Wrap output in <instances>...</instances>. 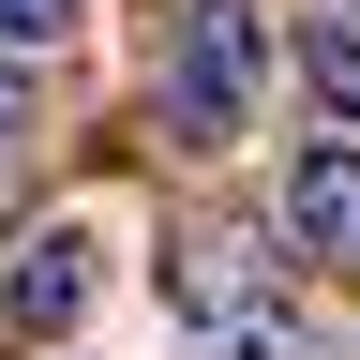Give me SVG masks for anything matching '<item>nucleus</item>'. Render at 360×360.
Here are the masks:
<instances>
[{
	"label": "nucleus",
	"instance_id": "obj_1",
	"mask_svg": "<svg viewBox=\"0 0 360 360\" xmlns=\"http://www.w3.org/2000/svg\"><path fill=\"white\" fill-rule=\"evenodd\" d=\"M255 105H270V15L255 0H180V30H165V135L225 150V135H255Z\"/></svg>",
	"mask_w": 360,
	"mask_h": 360
},
{
	"label": "nucleus",
	"instance_id": "obj_2",
	"mask_svg": "<svg viewBox=\"0 0 360 360\" xmlns=\"http://www.w3.org/2000/svg\"><path fill=\"white\" fill-rule=\"evenodd\" d=\"M105 300V225H75V210H45L15 255H0V330H30V345H60L75 315Z\"/></svg>",
	"mask_w": 360,
	"mask_h": 360
},
{
	"label": "nucleus",
	"instance_id": "obj_3",
	"mask_svg": "<svg viewBox=\"0 0 360 360\" xmlns=\"http://www.w3.org/2000/svg\"><path fill=\"white\" fill-rule=\"evenodd\" d=\"M285 240L300 255H360V135H315L285 165Z\"/></svg>",
	"mask_w": 360,
	"mask_h": 360
},
{
	"label": "nucleus",
	"instance_id": "obj_4",
	"mask_svg": "<svg viewBox=\"0 0 360 360\" xmlns=\"http://www.w3.org/2000/svg\"><path fill=\"white\" fill-rule=\"evenodd\" d=\"M180 300H195L210 330H225V315H270L285 285H270V255L240 240V225H225V240H195V255H180Z\"/></svg>",
	"mask_w": 360,
	"mask_h": 360
},
{
	"label": "nucleus",
	"instance_id": "obj_5",
	"mask_svg": "<svg viewBox=\"0 0 360 360\" xmlns=\"http://www.w3.org/2000/svg\"><path fill=\"white\" fill-rule=\"evenodd\" d=\"M210 360H345V345L315 330L300 300H270V315H225V330H210Z\"/></svg>",
	"mask_w": 360,
	"mask_h": 360
},
{
	"label": "nucleus",
	"instance_id": "obj_6",
	"mask_svg": "<svg viewBox=\"0 0 360 360\" xmlns=\"http://www.w3.org/2000/svg\"><path fill=\"white\" fill-rule=\"evenodd\" d=\"M315 90H330V135H360V15L345 0L315 15Z\"/></svg>",
	"mask_w": 360,
	"mask_h": 360
},
{
	"label": "nucleus",
	"instance_id": "obj_7",
	"mask_svg": "<svg viewBox=\"0 0 360 360\" xmlns=\"http://www.w3.org/2000/svg\"><path fill=\"white\" fill-rule=\"evenodd\" d=\"M75 30H90V0H0V45H30V60L75 45Z\"/></svg>",
	"mask_w": 360,
	"mask_h": 360
},
{
	"label": "nucleus",
	"instance_id": "obj_8",
	"mask_svg": "<svg viewBox=\"0 0 360 360\" xmlns=\"http://www.w3.org/2000/svg\"><path fill=\"white\" fill-rule=\"evenodd\" d=\"M0 135H15V105H0Z\"/></svg>",
	"mask_w": 360,
	"mask_h": 360
}]
</instances>
